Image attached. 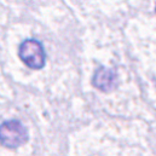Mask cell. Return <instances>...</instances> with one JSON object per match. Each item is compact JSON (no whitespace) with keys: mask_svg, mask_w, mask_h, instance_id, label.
I'll list each match as a JSON object with an SVG mask.
<instances>
[{"mask_svg":"<svg viewBox=\"0 0 156 156\" xmlns=\"http://www.w3.org/2000/svg\"><path fill=\"white\" fill-rule=\"evenodd\" d=\"M28 140V131L17 120L5 121L0 125V144L7 149H16Z\"/></svg>","mask_w":156,"mask_h":156,"instance_id":"obj_1","label":"cell"},{"mask_svg":"<svg viewBox=\"0 0 156 156\" xmlns=\"http://www.w3.org/2000/svg\"><path fill=\"white\" fill-rule=\"evenodd\" d=\"M18 57L28 68L33 70L42 69L46 62L45 50L41 42L35 39H27L20 45Z\"/></svg>","mask_w":156,"mask_h":156,"instance_id":"obj_2","label":"cell"},{"mask_svg":"<svg viewBox=\"0 0 156 156\" xmlns=\"http://www.w3.org/2000/svg\"><path fill=\"white\" fill-rule=\"evenodd\" d=\"M92 85L98 88L102 92L109 93L114 91L119 85V76L117 73L113 69L99 67L96 72L92 79Z\"/></svg>","mask_w":156,"mask_h":156,"instance_id":"obj_3","label":"cell"}]
</instances>
